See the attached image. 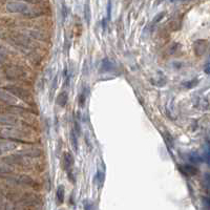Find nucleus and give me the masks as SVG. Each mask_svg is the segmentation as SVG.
<instances>
[{"instance_id":"obj_1","label":"nucleus","mask_w":210,"mask_h":210,"mask_svg":"<svg viewBox=\"0 0 210 210\" xmlns=\"http://www.w3.org/2000/svg\"><path fill=\"white\" fill-rule=\"evenodd\" d=\"M7 89L9 90L11 94H13L15 97H17L19 99H22L23 101H26L27 103H31L32 101V96L30 95L29 92H26L24 88H21L16 85H10L7 87Z\"/></svg>"},{"instance_id":"obj_2","label":"nucleus","mask_w":210,"mask_h":210,"mask_svg":"<svg viewBox=\"0 0 210 210\" xmlns=\"http://www.w3.org/2000/svg\"><path fill=\"white\" fill-rule=\"evenodd\" d=\"M7 9L11 13L25 14V15L30 11L29 5L21 1H10L9 3L7 4Z\"/></svg>"},{"instance_id":"obj_3","label":"nucleus","mask_w":210,"mask_h":210,"mask_svg":"<svg viewBox=\"0 0 210 210\" xmlns=\"http://www.w3.org/2000/svg\"><path fill=\"white\" fill-rule=\"evenodd\" d=\"M0 136L21 140L23 137H25V134L19 130L18 128H14V127H2V128H0Z\"/></svg>"},{"instance_id":"obj_4","label":"nucleus","mask_w":210,"mask_h":210,"mask_svg":"<svg viewBox=\"0 0 210 210\" xmlns=\"http://www.w3.org/2000/svg\"><path fill=\"white\" fill-rule=\"evenodd\" d=\"M75 163V159L73 157V154L71 153H68V151H65L64 153H63V157H62V167L63 169L67 171L68 169H71V167H73Z\"/></svg>"},{"instance_id":"obj_5","label":"nucleus","mask_w":210,"mask_h":210,"mask_svg":"<svg viewBox=\"0 0 210 210\" xmlns=\"http://www.w3.org/2000/svg\"><path fill=\"white\" fill-rule=\"evenodd\" d=\"M0 99L10 104L17 103V97H15L13 94H11L10 92H7V90L4 89H0Z\"/></svg>"},{"instance_id":"obj_6","label":"nucleus","mask_w":210,"mask_h":210,"mask_svg":"<svg viewBox=\"0 0 210 210\" xmlns=\"http://www.w3.org/2000/svg\"><path fill=\"white\" fill-rule=\"evenodd\" d=\"M180 170L186 176H194L198 173V169L195 167L191 166V165H183V166H180Z\"/></svg>"},{"instance_id":"obj_7","label":"nucleus","mask_w":210,"mask_h":210,"mask_svg":"<svg viewBox=\"0 0 210 210\" xmlns=\"http://www.w3.org/2000/svg\"><path fill=\"white\" fill-rule=\"evenodd\" d=\"M17 147V144H15V143H12V142H7V141H4V140H0V148L2 149V150H13V149H15Z\"/></svg>"},{"instance_id":"obj_8","label":"nucleus","mask_w":210,"mask_h":210,"mask_svg":"<svg viewBox=\"0 0 210 210\" xmlns=\"http://www.w3.org/2000/svg\"><path fill=\"white\" fill-rule=\"evenodd\" d=\"M56 101H57V104L58 105H60L61 107H64L65 105H66V103H67V101H68V95H67V93H66V92L61 93L59 96L57 97V100Z\"/></svg>"},{"instance_id":"obj_9","label":"nucleus","mask_w":210,"mask_h":210,"mask_svg":"<svg viewBox=\"0 0 210 210\" xmlns=\"http://www.w3.org/2000/svg\"><path fill=\"white\" fill-rule=\"evenodd\" d=\"M194 45H197V46H194V51H195V52H197V55H202V54H204L205 52V49H206V42L205 41H197V43H194Z\"/></svg>"},{"instance_id":"obj_10","label":"nucleus","mask_w":210,"mask_h":210,"mask_svg":"<svg viewBox=\"0 0 210 210\" xmlns=\"http://www.w3.org/2000/svg\"><path fill=\"white\" fill-rule=\"evenodd\" d=\"M56 199L58 204H62L64 202V186L63 185H59L56 192Z\"/></svg>"},{"instance_id":"obj_11","label":"nucleus","mask_w":210,"mask_h":210,"mask_svg":"<svg viewBox=\"0 0 210 210\" xmlns=\"http://www.w3.org/2000/svg\"><path fill=\"white\" fill-rule=\"evenodd\" d=\"M0 123L11 124V125H14V124H17L18 121H17V119H16V118L10 117V116H0Z\"/></svg>"},{"instance_id":"obj_12","label":"nucleus","mask_w":210,"mask_h":210,"mask_svg":"<svg viewBox=\"0 0 210 210\" xmlns=\"http://www.w3.org/2000/svg\"><path fill=\"white\" fill-rule=\"evenodd\" d=\"M77 135H76V132H75V130L74 129H71V145H73V148H74V150L76 151H78V140H77Z\"/></svg>"},{"instance_id":"obj_13","label":"nucleus","mask_w":210,"mask_h":210,"mask_svg":"<svg viewBox=\"0 0 210 210\" xmlns=\"http://www.w3.org/2000/svg\"><path fill=\"white\" fill-rule=\"evenodd\" d=\"M84 18L87 24L90 23V18H92V12H90V7L88 4V2H86V4L84 5Z\"/></svg>"},{"instance_id":"obj_14","label":"nucleus","mask_w":210,"mask_h":210,"mask_svg":"<svg viewBox=\"0 0 210 210\" xmlns=\"http://www.w3.org/2000/svg\"><path fill=\"white\" fill-rule=\"evenodd\" d=\"M97 180H98V185L99 187H101L103 185V181H104V171H102L100 165H98V172H97Z\"/></svg>"},{"instance_id":"obj_15","label":"nucleus","mask_w":210,"mask_h":210,"mask_svg":"<svg viewBox=\"0 0 210 210\" xmlns=\"http://www.w3.org/2000/svg\"><path fill=\"white\" fill-rule=\"evenodd\" d=\"M101 67L103 68L102 71H110V67H112V63H110L107 59H104L103 61H102V64H101Z\"/></svg>"},{"instance_id":"obj_16","label":"nucleus","mask_w":210,"mask_h":210,"mask_svg":"<svg viewBox=\"0 0 210 210\" xmlns=\"http://www.w3.org/2000/svg\"><path fill=\"white\" fill-rule=\"evenodd\" d=\"M85 100H86V95H85V93H82L79 97V105L81 107H83L85 105Z\"/></svg>"},{"instance_id":"obj_17","label":"nucleus","mask_w":210,"mask_h":210,"mask_svg":"<svg viewBox=\"0 0 210 210\" xmlns=\"http://www.w3.org/2000/svg\"><path fill=\"white\" fill-rule=\"evenodd\" d=\"M110 17H112V1L108 0L107 3V20L110 21Z\"/></svg>"},{"instance_id":"obj_18","label":"nucleus","mask_w":210,"mask_h":210,"mask_svg":"<svg viewBox=\"0 0 210 210\" xmlns=\"http://www.w3.org/2000/svg\"><path fill=\"white\" fill-rule=\"evenodd\" d=\"M67 176H68V180H70L71 183H74V184L76 183V180H75V175L73 173V170H71V168L67 170Z\"/></svg>"},{"instance_id":"obj_19","label":"nucleus","mask_w":210,"mask_h":210,"mask_svg":"<svg viewBox=\"0 0 210 210\" xmlns=\"http://www.w3.org/2000/svg\"><path fill=\"white\" fill-rule=\"evenodd\" d=\"M74 125H75V132H76V135H78V136H80L81 135V128H80V125H79V123L77 122V121H75V123H74Z\"/></svg>"},{"instance_id":"obj_20","label":"nucleus","mask_w":210,"mask_h":210,"mask_svg":"<svg viewBox=\"0 0 210 210\" xmlns=\"http://www.w3.org/2000/svg\"><path fill=\"white\" fill-rule=\"evenodd\" d=\"M164 15H165L164 12L161 13V14H159V15H157L156 17H154V19H153V23H157V22H159L163 17H164Z\"/></svg>"},{"instance_id":"obj_21","label":"nucleus","mask_w":210,"mask_h":210,"mask_svg":"<svg viewBox=\"0 0 210 210\" xmlns=\"http://www.w3.org/2000/svg\"><path fill=\"white\" fill-rule=\"evenodd\" d=\"M66 12H67V10H66V7L65 5H63L62 7V13H63V19L66 18Z\"/></svg>"},{"instance_id":"obj_22","label":"nucleus","mask_w":210,"mask_h":210,"mask_svg":"<svg viewBox=\"0 0 210 210\" xmlns=\"http://www.w3.org/2000/svg\"><path fill=\"white\" fill-rule=\"evenodd\" d=\"M5 60V56H3V55L0 54V63H2Z\"/></svg>"},{"instance_id":"obj_23","label":"nucleus","mask_w":210,"mask_h":210,"mask_svg":"<svg viewBox=\"0 0 210 210\" xmlns=\"http://www.w3.org/2000/svg\"><path fill=\"white\" fill-rule=\"evenodd\" d=\"M206 68H208V64H207V65H206ZM206 73H207V74H208V73H209V71H208V70H206Z\"/></svg>"},{"instance_id":"obj_24","label":"nucleus","mask_w":210,"mask_h":210,"mask_svg":"<svg viewBox=\"0 0 210 210\" xmlns=\"http://www.w3.org/2000/svg\"><path fill=\"white\" fill-rule=\"evenodd\" d=\"M2 153H3V150H2V149L0 148V156H1V154H2Z\"/></svg>"}]
</instances>
